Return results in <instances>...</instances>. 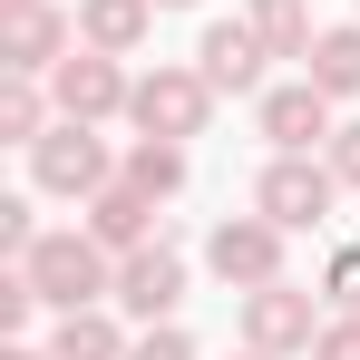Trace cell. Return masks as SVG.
<instances>
[{
  "instance_id": "1",
  "label": "cell",
  "mask_w": 360,
  "mask_h": 360,
  "mask_svg": "<svg viewBox=\"0 0 360 360\" xmlns=\"http://www.w3.org/2000/svg\"><path fill=\"white\" fill-rule=\"evenodd\" d=\"M20 273H30L39 311H88V302H117V253L88 234V224H68V234H39L30 253H20Z\"/></svg>"
},
{
  "instance_id": "2",
  "label": "cell",
  "mask_w": 360,
  "mask_h": 360,
  "mask_svg": "<svg viewBox=\"0 0 360 360\" xmlns=\"http://www.w3.org/2000/svg\"><path fill=\"white\" fill-rule=\"evenodd\" d=\"M127 117H136V136H205V117H214V78L185 59H156L146 78H136V98H127Z\"/></svg>"
},
{
  "instance_id": "3",
  "label": "cell",
  "mask_w": 360,
  "mask_h": 360,
  "mask_svg": "<svg viewBox=\"0 0 360 360\" xmlns=\"http://www.w3.org/2000/svg\"><path fill=\"white\" fill-rule=\"evenodd\" d=\"M30 185H39V195H68V205H88V195H108V185H117V156H108V136H98V127L59 117L39 146H30Z\"/></svg>"
},
{
  "instance_id": "4",
  "label": "cell",
  "mask_w": 360,
  "mask_h": 360,
  "mask_svg": "<svg viewBox=\"0 0 360 360\" xmlns=\"http://www.w3.org/2000/svg\"><path fill=\"white\" fill-rule=\"evenodd\" d=\"M331 205H341V176H331V156L311 166V156H273L263 185H253V214H273L283 234H311V224H331Z\"/></svg>"
},
{
  "instance_id": "5",
  "label": "cell",
  "mask_w": 360,
  "mask_h": 360,
  "mask_svg": "<svg viewBox=\"0 0 360 360\" xmlns=\"http://www.w3.org/2000/svg\"><path fill=\"white\" fill-rule=\"evenodd\" d=\"M49 98H59V117H78V127H108V117H127V98H136V78H127L108 49H68L59 68H49Z\"/></svg>"
},
{
  "instance_id": "6",
  "label": "cell",
  "mask_w": 360,
  "mask_h": 360,
  "mask_svg": "<svg viewBox=\"0 0 360 360\" xmlns=\"http://www.w3.org/2000/svg\"><path fill=\"white\" fill-rule=\"evenodd\" d=\"M205 263H214V283L263 292V283H283V224H273V214H224V224L205 234Z\"/></svg>"
},
{
  "instance_id": "7",
  "label": "cell",
  "mask_w": 360,
  "mask_h": 360,
  "mask_svg": "<svg viewBox=\"0 0 360 360\" xmlns=\"http://www.w3.org/2000/svg\"><path fill=\"white\" fill-rule=\"evenodd\" d=\"M253 127L273 136V156H311V146H331V98L311 88V78H283V88H263L253 98Z\"/></svg>"
},
{
  "instance_id": "8",
  "label": "cell",
  "mask_w": 360,
  "mask_h": 360,
  "mask_svg": "<svg viewBox=\"0 0 360 360\" xmlns=\"http://www.w3.org/2000/svg\"><path fill=\"white\" fill-rule=\"evenodd\" d=\"M243 341L253 351H311L321 341V302L302 292V283H263V292H243Z\"/></svg>"
},
{
  "instance_id": "9",
  "label": "cell",
  "mask_w": 360,
  "mask_h": 360,
  "mask_svg": "<svg viewBox=\"0 0 360 360\" xmlns=\"http://www.w3.org/2000/svg\"><path fill=\"white\" fill-rule=\"evenodd\" d=\"M176 302H185V253H176V243L117 253V311H127V321H176Z\"/></svg>"
},
{
  "instance_id": "10",
  "label": "cell",
  "mask_w": 360,
  "mask_h": 360,
  "mask_svg": "<svg viewBox=\"0 0 360 360\" xmlns=\"http://www.w3.org/2000/svg\"><path fill=\"white\" fill-rule=\"evenodd\" d=\"M68 49H78V20H59L49 0H30V10H0V68H20V78H49Z\"/></svg>"
},
{
  "instance_id": "11",
  "label": "cell",
  "mask_w": 360,
  "mask_h": 360,
  "mask_svg": "<svg viewBox=\"0 0 360 360\" xmlns=\"http://www.w3.org/2000/svg\"><path fill=\"white\" fill-rule=\"evenodd\" d=\"M263 59H273V49H263L253 20H214V30L195 39V68L214 78V98H263Z\"/></svg>"
},
{
  "instance_id": "12",
  "label": "cell",
  "mask_w": 360,
  "mask_h": 360,
  "mask_svg": "<svg viewBox=\"0 0 360 360\" xmlns=\"http://www.w3.org/2000/svg\"><path fill=\"white\" fill-rule=\"evenodd\" d=\"M78 224L108 243V253H136V243H156V195L117 176L108 195H88V205H78Z\"/></svg>"
},
{
  "instance_id": "13",
  "label": "cell",
  "mask_w": 360,
  "mask_h": 360,
  "mask_svg": "<svg viewBox=\"0 0 360 360\" xmlns=\"http://www.w3.org/2000/svg\"><path fill=\"white\" fill-rule=\"evenodd\" d=\"M146 30H156V0H78V39L108 59H136Z\"/></svg>"
},
{
  "instance_id": "14",
  "label": "cell",
  "mask_w": 360,
  "mask_h": 360,
  "mask_svg": "<svg viewBox=\"0 0 360 360\" xmlns=\"http://www.w3.org/2000/svg\"><path fill=\"white\" fill-rule=\"evenodd\" d=\"M49 351L59 360H127V331H117L108 302H88V311H59L49 321Z\"/></svg>"
},
{
  "instance_id": "15",
  "label": "cell",
  "mask_w": 360,
  "mask_h": 360,
  "mask_svg": "<svg viewBox=\"0 0 360 360\" xmlns=\"http://www.w3.org/2000/svg\"><path fill=\"white\" fill-rule=\"evenodd\" d=\"M49 127H59V98H49L39 78H20V68H0V136H10V146H39Z\"/></svg>"
},
{
  "instance_id": "16",
  "label": "cell",
  "mask_w": 360,
  "mask_h": 360,
  "mask_svg": "<svg viewBox=\"0 0 360 360\" xmlns=\"http://www.w3.org/2000/svg\"><path fill=\"white\" fill-rule=\"evenodd\" d=\"M117 176L146 185V195L166 205V195H185V146H176V136H136V146L117 156Z\"/></svg>"
},
{
  "instance_id": "17",
  "label": "cell",
  "mask_w": 360,
  "mask_h": 360,
  "mask_svg": "<svg viewBox=\"0 0 360 360\" xmlns=\"http://www.w3.org/2000/svg\"><path fill=\"white\" fill-rule=\"evenodd\" d=\"M302 78H311L321 98H360V30H321L311 59H302Z\"/></svg>"
},
{
  "instance_id": "18",
  "label": "cell",
  "mask_w": 360,
  "mask_h": 360,
  "mask_svg": "<svg viewBox=\"0 0 360 360\" xmlns=\"http://www.w3.org/2000/svg\"><path fill=\"white\" fill-rule=\"evenodd\" d=\"M243 20L263 30V49H273V59H311V39H321V30H311V0H253Z\"/></svg>"
},
{
  "instance_id": "19",
  "label": "cell",
  "mask_w": 360,
  "mask_h": 360,
  "mask_svg": "<svg viewBox=\"0 0 360 360\" xmlns=\"http://www.w3.org/2000/svg\"><path fill=\"white\" fill-rule=\"evenodd\" d=\"M311 292L331 302V311H360V243H341V253L321 263V283H311Z\"/></svg>"
},
{
  "instance_id": "20",
  "label": "cell",
  "mask_w": 360,
  "mask_h": 360,
  "mask_svg": "<svg viewBox=\"0 0 360 360\" xmlns=\"http://www.w3.org/2000/svg\"><path fill=\"white\" fill-rule=\"evenodd\" d=\"M30 243H39V214H30V195H0V253L20 263Z\"/></svg>"
},
{
  "instance_id": "21",
  "label": "cell",
  "mask_w": 360,
  "mask_h": 360,
  "mask_svg": "<svg viewBox=\"0 0 360 360\" xmlns=\"http://www.w3.org/2000/svg\"><path fill=\"white\" fill-rule=\"evenodd\" d=\"M127 360H195V341H185L176 321H146V331L127 341Z\"/></svg>"
},
{
  "instance_id": "22",
  "label": "cell",
  "mask_w": 360,
  "mask_h": 360,
  "mask_svg": "<svg viewBox=\"0 0 360 360\" xmlns=\"http://www.w3.org/2000/svg\"><path fill=\"white\" fill-rule=\"evenodd\" d=\"M311 360H360V311H331L321 341H311Z\"/></svg>"
},
{
  "instance_id": "23",
  "label": "cell",
  "mask_w": 360,
  "mask_h": 360,
  "mask_svg": "<svg viewBox=\"0 0 360 360\" xmlns=\"http://www.w3.org/2000/svg\"><path fill=\"white\" fill-rule=\"evenodd\" d=\"M321 156H331V176H341V185H360V117L331 127V146H321Z\"/></svg>"
},
{
  "instance_id": "24",
  "label": "cell",
  "mask_w": 360,
  "mask_h": 360,
  "mask_svg": "<svg viewBox=\"0 0 360 360\" xmlns=\"http://www.w3.org/2000/svg\"><path fill=\"white\" fill-rule=\"evenodd\" d=\"M0 360H59V351H39V341H0Z\"/></svg>"
},
{
  "instance_id": "25",
  "label": "cell",
  "mask_w": 360,
  "mask_h": 360,
  "mask_svg": "<svg viewBox=\"0 0 360 360\" xmlns=\"http://www.w3.org/2000/svg\"><path fill=\"white\" fill-rule=\"evenodd\" d=\"M243 360H283V351H253V341H243Z\"/></svg>"
},
{
  "instance_id": "26",
  "label": "cell",
  "mask_w": 360,
  "mask_h": 360,
  "mask_svg": "<svg viewBox=\"0 0 360 360\" xmlns=\"http://www.w3.org/2000/svg\"><path fill=\"white\" fill-rule=\"evenodd\" d=\"M156 10H195V0H156Z\"/></svg>"
},
{
  "instance_id": "27",
  "label": "cell",
  "mask_w": 360,
  "mask_h": 360,
  "mask_svg": "<svg viewBox=\"0 0 360 360\" xmlns=\"http://www.w3.org/2000/svg\"><path fill=\"white\" fill-rule=\"evenodd\" d=\"M10 10H30V0H10Z\"/></svg>"
}]
</instances>
